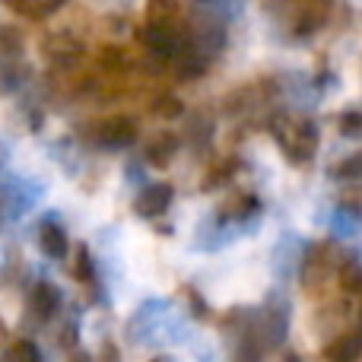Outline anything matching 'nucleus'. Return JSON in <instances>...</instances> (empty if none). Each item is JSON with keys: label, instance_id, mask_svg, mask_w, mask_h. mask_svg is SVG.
<instances>
[{"label": "nucleus", "instance_id": "nucleus-1", "mask_svg": "<svg viewBox=\"0 0 362 362\" xmlns=\"http://www.w3.org/2000/svg\"><path fill=\"white\" fill-rule=\"evenodd\" d=\"M127 337L137 340V344H156V340H178L181 327L172 318V305L169 302H144L137 308V315L127 325Z\"/></svg>", "mask_w": 362, "mask_h": 362}, {"label": "nucleus", "instance_id": "nucleus-2", "mask_svg": "<svg viewBox=\"0 0 362 362\" xmlns=\"http://www.w3.org/2000/svg\"><path fill=\"white\" fill-rule=\"evenodd\" d=\"M255 327H257V337H261L264 350L280 346L289 334V302L283 296H270L261 312L255 315Z\"/></svg>", "mask_w": 362, "mask_h": 362}, {"label": "nucleus", "instance_id": "nucleus-3", "mask_svg": "<svg viewBox=\"0 0 362 362\" xmlns=\"http://www.w3.org/2000/svg\"><path fill=\"white\" fill-rule=\"evenodd\" d=\"M337 267L340 264L334 261V251L327 248V245H318V248H312L305 255V261H302V286H305L308 293H325V286L334 280Z\"/></svg>", "mask_w": 362, "mask_h": 362}, {"label": "nucleus", "instance_id": "nucleus-4", "mask_svg": "<svg viewBox=\"0 0 362 362\" xmlns=\"http://www.w3.org/2000/svg\"><path fill=\"white\" fill-rule=\"evenodd\" d=\"M283 153H286L293 163H305L315 156V146H318V131L308 121H286V131H276Z\"/></svg>", "mask_w": 362, "mask_h": 362}, {"label": "nucleus", "instance_id": "nucleus-5", "mask_svg": "<svg viewBox=\"0 0 362 362\" xmlns=\"http://www.w3.org/2000/svg\"><path fill=\"white\" fill-rule=\"evenodd\" d=\"M57 308H61V293H57V286H51V283H38V286H32L29 305H25L29 321L45 325V321H51L57 315Z\"/></svg>", "mask_w": 362, "mask_h": 362}, {"label": "nucleus", "instance_id": "nucleus-6", "mask_svg": "<svg viewBox=\"0 0 362 362\" xmlns=\"http://www.w3.org/2000/svg\"><path fill=\"white\" fill-rule=\"evenodd\" d=\"M137 140V124L131 118H108V121H99L95 124V144L102 146H131Z\"/></svg>", "mask_w": 362, "mask_h": 362}, {"label": "nucleus", "instance_id": "nucleus-7", "mask_svg": "<svg viewBox=\"0 0 362 362\" xmlns=\"http://www.w3.org/2000/svg\"><path fill=\"white\" fill-rule=\"evenodd\" d=\"M172 204V185H150L137 200H134V210L144 219H156L169 210Z\"/></svg>", "mask_w": 362, "mask_h": 362}, {"label": "nucleus", "instance_id": "nucleus-8", "mask_svg": "<svg viewBox=\"0 0 362 362\" xmlns=\"http://www.w3.org/2000/svg\"><path fill=\"white\" fill-rule=\"evenodd\" d=\"M362 356V334L350 331V334H334L325 346V359L327 362H356Z\"/></svg>", "mask_w": 362, "mask_h": 362}, {"label": "nucleus", "instance_id": "nucleus-9", "mask_svg": "<svg viewBox=\"0 0 362 362\" xmlns=\"http://www.w3.org/2000/svg\"><path fill=\"white\" fill-rule=\"evenodd\" d=\"M38 245H42V251L51 261H61V257L67 255V232L57 223H45L42 229H38Z\"/></svg>", "mask_w": 362, "mask_h": 362}, {"label": "nucleus", "instance_id": "nucleus-10", "mask_svg": "<svg viewBox=\"0 0 362 362\" xmlns=\"http://www.w3.org/2000/svg\"><path fill=\"white\" fill-rule=\"evenodd\" d=\"M146 16H150V25L153 29H175L178 32V4L175 0H150V6H146Z\"/></svg>", "mask_w": 362, "mask_h": 362}, {"label": "nucleus", "instance_id": "nucleus-11", "mask_svg": "<svg viewBox=\"0 0 362 362\" xmlns=\"http://www.w3.org/2000/svg\"><path fill=\"white\" fill-rule=\"evenodd\" d=\"M67 4V0H10V6L16 13H23V16H51L54 10H61V6Z\"/></svg>", "mask_w": 362, "mask_h": 362}, {"label": "nucleus", "instance_id": "nucleus-12", "mask_svg": "<svg viewBox=\"0 0 362 362\" xmlns=\"http://www.w3.org/2000/svg\"><path fill=\"white\" fill-rule=\"evenodd\" d=\"M175 146H178V140L169 137V134H163L159 140H153V144H150V150H146V159H150L153 165H169V159L175 156Z\"/></svg>", "mask_w": 362, "mask_h": 362}, {"label": "nucleus", "instance_id": "nucleus-13", "mask_svg": "<svg viewBox=\"0 0 362 362\" xmlns=\"http://www.w3.org/2000/svg\"><path fill=\"white\" fill-rule=\"evenodd\" d=\"M4 362H42V350L35 346V340H16L6 350Z\"/></svg>", "mask_w": 362, "mask_h": 362}, {"label": "nucleus", "instance_id": "nucleus-14", "mask_svg": "<svg viewBox=\"0 0 362 362\" xmlns=\"http://www.w3.org/2000/svg\"><path fill=\"white\" fill-rule=\"evenodd\" d=\"M302 264V257L296 255V251H286V248H280L276 251V264H274V270H276V276L280 280H289L293 276V270Z\"/></svg>", "mask_w": 362, "mask_h": 362}, {"label": "nucleus", "instance_id": "nucleus-15", "mask_svg": "<svg viewBox=\"0 0 362 362\" xmlns=\"http://www.w3.org/2000/svg\"><path fill=\"white\" fill-rule=\"evenodd\" d=\"M76 280L95 286V267H93V257H89L86 248H80V255H76Z\"/></svg>", "mask_w": 362, "mask_h": 362}, {"label": "nucleus", "instance_id": "nucleus-16", "mask_svg": "<svg viewBox=\"0 0 362 362\" xmlns=\"http://www.w3.org/2000/svg\"><path fill=\"white\" fill-rule=\"evenodd\" d=\"M153 112L163 115V118H178V115H181V102L175 99V95H159V102L153 105Z\"/></svg>", "mask_w": 362, "mask_h": 362}, {"label": "nucleus", "instance_id": "nucleus-17", "mask_svg": "<svg viewBox=\"0 0 362 362\" xmlns=\"http://www.w3.org/2000/svg\"><path fill=\"white\" fill-rule=\"evenodd\" d=\"M340 127H344V134H359V115L356 112H350V115H344V118H340Z\"/></svg>", "mask_w": 362, "mask_h": 362}, {"label": "nucleus", "instance_id": "nucleus-18", "mask_svg": "<svg viewBox=\"0 0 362 362\" xmlns=\"http://www.w3.org/2000/svg\"><path fill=\"white\" fill-rule=\"evenodd\" d=\"M356 169H359V159H350L344 169H334V172H337L340 178H353V172H356Z\"/></svg>", "mask_w": 362, "mask_h": 362}, {"label": "nucleus", "instance_id": "nucleus-19", "mask_svg": "<svg viewBox=\"0 0 362 362\" xmlns=\"http://www.w3.org/2000/svg\"><path fill=\"white\" fill-rule=\"evenodd\" d=\"M74 362H93V359H89V353H76Z\"/></svg>", "mask_w": 362, "mask_h": 362}, {"label": "nucleus", "instance_id": "nucleus-20", "mask_svg": "<svg viewBox=\"0 0 362 362\" xmlns=\"http://www.w3.org/2000/svg\"><path fill=\"white\" fill-rule=\"evenodd\" d=\"M4 340H6V325L0 321V344H4Z\"/></svg>", "mask_w": 362, "mask_h": 362}, {"label": "nucleus", "instance_id": "nucleus-21", "mask_svg": "<svg viewBox=\"0 0 362 362\" xmlns=\"http://www.w3.org/2000/svg\"><path fill=\"white\" fill-rule=\"evenodd\" d=\"M283 362H302V359L296 356V353H286V359H283Z\"/></svg>", "mask_w": 362, "mask_h": 362}, {"label": "nucleus", "instance_id": "nucleus-22", "mask_svg": "<svg viewBox=\"0 0 362 362\" xmlns=\"http://www.w3.org/2000/svg\"><path fill=\"white\" fill-rule=\"evenodd\" d=\"M153 362H169V359H153Z\"/></svg>", "mask_w": 362, "mask_h": 362}]
</instances>
